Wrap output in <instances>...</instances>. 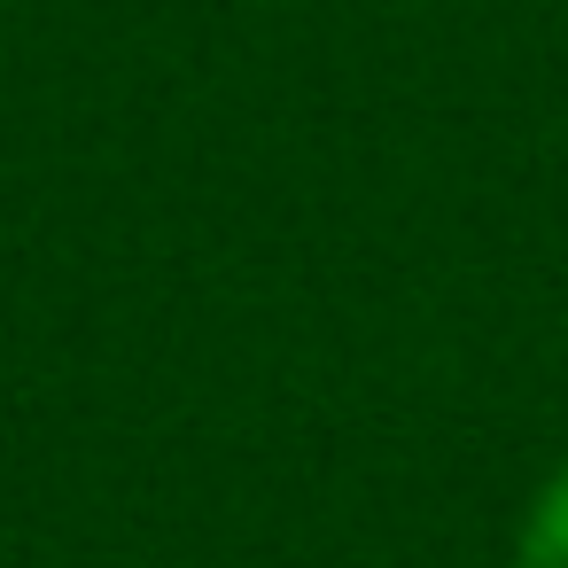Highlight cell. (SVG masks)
Wrapping results in <instances>:
<instances>
[{"instance_id":"obj_1","label":"cell","mask_w":568,"mask_h":568,"mask_svg":"<svg viewBox=\"0 0 568 568\" xmlns=\"http://www.w3.org/2000/svg\"><path fill=\"white\" fill-rule=\"evenodd\" d=\"M514 568H568V467H552V483L529 498Z\"/></svg>"}]
</instances>
